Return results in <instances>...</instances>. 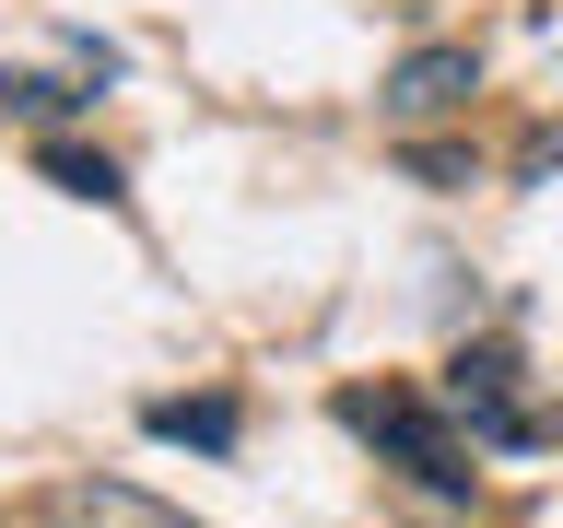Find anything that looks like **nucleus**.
Here are the masks:
<instances>
[{"label": "nucleus", "mask_w": 563, "mask_h": 528, "mask_svg": "<svg viewBox=\"0 0 563 528\" xmlns=\"http://www.w3.org/2000/svg\"><path fill=\"white\" fill-rule=\"evenodd\" d=\"M341 422H352V435H376V447L399 458L422 493H470V482H482V470H470V458H482V435H446V422L422 411L411 387H352Z\"/></svg>", "instance_id": "f257e3e1"}, {"label": "nucleus", "mask_w": 563, "mask_h": 528, "mask_svg": "<svg viewBox=\"0 0 563 528\" xmlns=\"http://www.w3.org/2000/svg\"><path fill=\"white\" fill-rule=\"evenodd\" d=\"M446 411L482 435V447H552V411L540 399H517V352L482 341V352H457L446 364Z\"/></svg>", "instance_id": "f03ea898"}, {"label": "nucleus", "mask_w": 563, "mask_h": 528, "mask_svg": "<svg viewBox=\"0 0 563 528\" xmlns=\"http://www.w3.org/2000/svg\"><path fill=\"white\" fill-rule=\"evenodd\" d=\"M47 528H188V517L153 505L141 482H59L47 493Z\"/></svg>", "instance_id": "7ed1b4c3"}, {"label": "nucleus", "mask_w": 563, "mask_h": 528, "mask_svg": "<svg viewBox=\"0 0 563 528\" xmlns=\"http://www.w3.org/2000/svg\"><path fill=\"white\" fill-rule=\"evenodd\" d=\"M457 95H470V47H422L387 70V118H446Z\"/></svg>", "instance_id": "20e7f679"}, {"label": "nucleus", "mask_w": 563, "mask_h": 528, "mask_svg": "<svg viewBox=\"0 0 563 528\" xmlns=\"http://www.w3.org/2000/svg\"><path fill=\"white\" fill-rule=\"evenodd\" d=\"M153 435H165V447H235V411H223V399H153Z\"/></svg>", "instance_id": "39448f33"}, {"label": "nucleus", "mask_w": 563, "mask_h": 528, "mask_svg": "<svg viewBox=\"0 0 563 528\" xmlns=\"http://www.w3.org/2000/svg\"><path fill=\"white\" fill-rule=\"evenodd\" d=\"M47 176L82 188V200H118V165H106V153H47Z\"/></svg>", "instance_id": "423d86ee"}]
</instances>
